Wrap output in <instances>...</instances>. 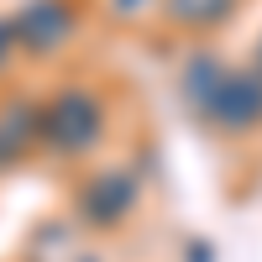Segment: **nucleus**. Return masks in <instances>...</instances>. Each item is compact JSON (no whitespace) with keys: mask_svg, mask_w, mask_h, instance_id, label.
Returning <instances> with one entry per match:
<instances>
[{"mask_svg":"<svg viewBox=\"0 0 262 262\" xmlns=\"http://www.w3.org/2000/svg\"><path fill=\"white\" fill-rule=\"evenodd\" d=\"M11 37H16V27H0V58L11 53Z\"/></svg>","mask_w":262,"mask_h":262,"instance_id":"nucleus-4","label":"nucleus"},{"mask_svg":"<svg viewBox=\"0 0 262 262\" xmlns=\"http://www.w3.org/2000/svg\"><path fill=\"white\" fill-rule=\"evenodd\" d=\"M69 27H74V16H69L63 0H32V6L16 16V42L32 48V53H53L58 42L69 37Z\"/></svg>","mask_w":262,"mask_h":262,"instance_id":"nucleus-1","label":"nucleus"},{"mask_svg":"<svg viewBox=\"0 0 262 262\" xmlns=\"http://www.w3.org/2000/svg\"><path fill=\"white\" fill-rule=\"evenodd\" d=\"M95 126H100V111H95V100L84 95V90H69V95H58L53 105V116H48V131L63 142V147H84L95 137Z\"/></svg>","mask_w":262,"mask_h":262,"instance_id":"nucleus-2","label":"nucleus"},{"mask_svg":"<svg viewBox=\"0 0 262 262\" xmlns=\"http://www.w3.org/2000/svg\"><path fill=\"white\" fill-rule=\"evenodd\" d=\"M179 21H221L231 0H168Z\"/></svg>","mask_w":262,"mask_h":262,"instance_id":"nucleus-3","label":"nucleus"}]
</instances>
